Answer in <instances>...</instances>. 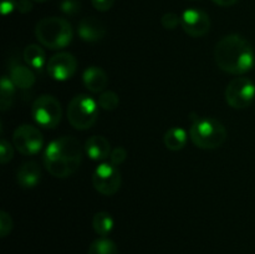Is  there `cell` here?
Masks as SVG:
<instances>
[{
  "mask_svg": "<svg viewBox=\"0 0 255 254\" xmlns=\"http://www.w3.org/2000/svg\"><path fill=\"white\" fill-rule=\"evenodd\" d=\"M214 59L217 66L224 72L242 75L253 67L255 56L248 40L238 34H231L217 42Z\"/></svg>",
  "mask_w": 255,
  "mask_h": 254,
  "instance_id": "cell-1",
  "label": "cell"
},
{
  "mask_svg": "<svg viewBox=\"0 0 255 254\" xmlns=\"http://www.w3.org/2000/svg\"><path fill=\"white\" fill-rule=\"evenodd\" d=\"M82 162L80 142L70 136L50 142L44 153V164L56 178H67L77 171Z\"/></svg>",
  "mask_w": 255,
  "mask_h": 254,
  "instance_id": "cell-2",
  "label": "cell"
},
{
  "mask_svg": "<svg viewBox=\"0 0 255 254\" xmlns=\"http://www.w3.org/2000/svg\"><path fill=\"white\" fill-rule=\"evenodd\" d=\"M35 35L40 44L50 50L66 47L72 41L71 24L62 17L52 16L40 20L35 27Z\"/></svg>",
  "mask_w": 255,
  "mask_h": 254,
  "instance_id": "cell-3",
  "label": "cell"
},
{
  "mask_svg": "<svg viewBox=\"0 0 255 254\" xmlns=\"http://www.w3.org/2000/svg\"><path fill=\"white\" fill-rule=\"evenodd\" d=\"M189 137L197 147L214 149L227 139V129L221 121L213 117H192Z\"/></svg>",
  "mask_w": 255,
  "mask_h": 254,
  "instance_id": "cell-4",
  "label": "cell"
},
{
  "mask_svg": "<svg viewBox=\"0 0 255 254\" xmlns=\"http://www.w3.org/2000/svg\"><path fill=\"white\" fill-rule=\"evenodd\" d=\"M99 117V104L89 95L80 94L72 97L67 106V119L76 129H89L96 124Z\"/></svg>",
  "mask_w": 255,
  "mask_h": 254,
  "instance_id": "cell-5",
  "label": "cell"
},
{
  "mask_svg": "<svg viewBox=\"0 0 255 254\" xmlns=\"http://www.w3.org/2000/svg\"><path fill=\"white\" fill-rule=\"evenodd\" d=\"M31 115L39 126L44 128H55L61 121V104L51 95H41L32 102Z\"/></svg>",
  "mask_w": 255,
  "mask_h": 254,
  "instance_id": "cell-6",
  "label": "cell"
},
{
  "mask_svg": "<svg viewBox=\"0 0 255 254\" xmlns=\"http://www.w3.org/2000/svg\"><path fill=\"white\" fill-rule=\"evenodd\" d=\"M255 99V84L248 77H236L226 89L227 104L236 110L251 106Z\"/></svg>",
  "mask_w": 255,
  "mask_h": 254,
  "instance_id": "cell-7",
  "label": "cell"
},
{
  "mask_svg": "<svg viewBox=\"0 0 255 254\" xmlns=\"http://www.w3.org/2000/svg\"><path fill=\"white\" fill-rule=\"evenodd\" d=\"M12 143L21 154L32 156L41 151L44 137L36 127L31 125H21L12 134Z\"/></svg>",
  "mask_w": 255,
  "mask_h": 254,
  "instance_id": "cell-8",
  "label": "cell"
},
{
  "mask_svg": "<svg viewBox=\"0 0 255 254\" xmlns=\"http://www.w3.org/2000/svg\"><path fill=\"white\" fill-rule=\"evenodd\" d=\"M92 184L99 193L112 196L121 187V173L111 162L101 163L96 167L92 174Z\"/></svg>",
  "mask_w": 255,
  "mask_h": 254,
  "instance_id": "cell-9",
  "label": "cell"
},
{
  "mask_svg": "<svg viewBox=\"0 0 255 254\" xmlns=\"http://www.w3.org/2000/svg\"><path fill=\"white\" fill-rule=\"evenodd\" d=\"M77 70V60L70 52H59L47 62V72L56 81L71 79Z\"/></svg>",
  "mask_w": 255,
  "mask_h": 254,
  "instance_id": "cell-10",
  "label": "cell"
},
{
  "mask_svg": "<svg viewBox=\"0 0 255 254\" xmlns=\"http://www.w3.org/2000/svg\"><path fill=\"white\" fill-rule=\"evenodd\" d=\"M181 25L189 36L202 37L211 29V19L203 10L187 9L181 16Z\"/></svg>",
  "mask_w": 255,
  "mask_h": 254,
  "instance_id": "cell-11",
  "label": "cell"
},
{
  "mask_svg": "<svg viewBox=\"0 0 255 254\" xmlns=\"http://www.w3.org/2000/svg\"><path fill=\"white\" fill-rule=\"evenodd\" d=\"M77 34L84 41L97 42L106 35V26L101 20L94 16L84 17L77 25Z\"/></svg>",
  "mask_w": 255,
  "mask_h": 254,
  "instance_id": "cell-12",
  "label": "cell"
},
{
  "mask_svg": "<svg viewBox=\"0 0 255 254\" xmlns=\"http://www.w3.org/2000/svg\"><path fill=\"white\" fill-rule=\"evenodd\" d=\"M82 81L85 87L94 94H101L105 91L109 84V77L106 72L97 66H90L82 74Z\"/></svg>",
  "mask_w": 255,
  "mask_h": 254,
  "instance_id": "cell-13",
  "label": "cell"
},
{
  "mask_svg": "<svg viewBox=\"0 0 255 254\" xmlns=\"http://www.w3.org/2000/svg\"><path fill=\"white\" fill-rule=\"evenodd\" d=\"M17 183L25 189H31L37 186L41 179V168L35 161L25 162L16 172Z\"/></svg>",
  "mask_w": 255,
  "mask_h": 254,
  "instance_id": "cell-14",
  "label": "cell"
},
{
  "mask_svg": "<svg viewBox=\"0 0 255 254\" xmlns=\"http://www.w3.org/2000/svg\"><path fill=\"white\" fill-rule=\"evenodd\" d=\"M9 77L14 85L19 89L26 90L34 86L36 77L29 66L21 65L20 62H11L9 67Z\"/></svg>",
  "mask_w": 255,
  "mask_h": 254,
  "instance_id": "cell-15",
  "label": "cell"
},
{
  "mask_svg": "<svg viewBox=\"0 0 255 254\" xmlns=\"http://www.w3.org/2000/svg\"><path fill=\"white\" fill-rule=\"evenodd\" d=\"M87 156L94 161H104L111 154V144L104 136H91L85 143Z\"/></svg>",
  "mask_w": 255,
  "mask_h": 254,
  "instance_id": "cell-16",
  "label": "cell"
},
{
  "mask_svg": "<svg viewBox=\"0 0 255 254\" xmlns=\"http://www.w3.org/2000/svg\"><path fill=\"white\" fill-rule=\"evenodd\" d=\"M22 57H24V61L26 62L29 67H32L35 70H41L44 67L45 60H46V54L39 45L30 44L24 49Z\"/></svg>",
  "mask_w": 255,
  "mask_h": 254,
  "instance_id": "cell-17",
  "label": "cell"
},
{
  "mask_svg": "<svg viewBox=\"0 0 255 254\" xmlns=\"http://www.w3.org/2000/svg\"><path fill=\"white\" fill-rule=\"evenodd\" d=\"M187 132L181 127H172L164 133V146L171 151H179L187 143Z\"/></svg>",
  "mask_w": 255,
  "mask_h": 254,
  "instance_id": "cell-18",
  "label": "cell"
},
{
  "mask_svg": "<svg viewBox=\"0 0 255 254\" xmlns=\"http://www.w3.org/2000/svg\"><path fill=\"white\" fill-rule=\"evenodd\" d=\"M15 89H16V86L10 80L9 76L1 77V84H0V105H1V111H6V110H9L12 106V102L15 100Z\"/></svg>",
  "mask_w": 255,
  "mask_h": 254,
  "instance_id": "cell-19",
  "label": "cell"
},
{
  "mask_svg": "<svg viewBox=\"0 0 255 254\" xmlns=\"http://www.w3.org/2000/svg\"><path fill=\"white\" fill-rule=\"evenodd\" d=\"M92 227L100 237H107L114 229V218L107 212H97L92 218Z\"/></svg>",
  "mask_w": 255,
  "mask_h": 254,
  "instance_id": "cell-20",
  "label": "cell"
},
{
  "mask_svg": "<svg viewBox=\"0 0 255 254\" xmlns=\"http://www.w3.org/2000/svg\"><path fill=\"white\" fill-rule=\"evenodd\" d=\"M87 254H119V249L115 242L106 237H101L92 242Z\"/></svg>",
  "mask_w": 255,
  "mask_h": 254,
  "instance_id": "cell-21",
  "label": "cell"
},
{
  "mask_svg": "<svg viewBox=\"0 0 255 254\" xmlns=\"http://www.w3.org/2000/svg\"><path fill=\"white\" fill-rule=\"evenodd\" d=\"M97 104L102 110L106 111H112L116 109L120 104V97L116 92L114 91H104L100 94L99 99H97Z\"/></svg>",
  "mask_w": 255,
  "mask_h": 254,
  "instance_id": "cell-22",
  "label": "cell"
},
{
  "mask_svg": "<svg viewBox=\"0 0 255 254\" xmlns=\"http://www.w3.org/2000/svg\"><path fill=\"white\" fill-rule=\"evenodd\" d=\"M12 229V219L5 211L0 212V237L5 238Z\"/></svg>",
  "mask_w": 255,
  "mask_h": 254,
  "instance_id": "cell-23",
  "label": "cell"
},
{
  "mask_svg": "<svg viewBox=\"0 0 255 254\" xmlns=\"http://www.w3.org/2000/svg\"><path fill=\"white\" fill-rule=\"evenodd\" d=\"M12 157H14V149H12L11 144L6 139L2 138L0 142V162L5 164L11 161Z\"/></svg>",
  "mask_w": 255,
  "mask_h": 254,
  "instance_id": "cell-24",
  "label": "cell"
},
{
  "mask_svg": "<svg viewBox=\"0 0 255 254\" xmlns=\"http://www.w3.org/2000/svg\"><path fill=\"white\" fill-rule=\"evenodd\" d=\"M161 24L164 29L174 30L179 24H181V17L174 12H167L162 16Z\"/></svg>",
  "mask_w": 255,
  "mask_h": 254,
  "instance_id": "cell-25",
  "label": "cell"
},
{
  "mask_svg": "<svg viewBox=\"0 0 255 254\" xmlns=\"http://www.w3.org/2000/svg\"><path fill=\"white\" fill-rule=\"evenodd\" d=\"M60 9L66 15H76L81 10V4L77 0H62Z\"/></svg>",
  "mask_w": 255,
  "mask_h": 254,
  "instance_id": "cell-26",
  "label": "cell"
},
{
  "mask_svg": "<svg viewBox=\"0 0 255 254\" xmlns=\"http://www.w3.org/2000/svg\"><path fill=\"white\" fill-rule=\"evenodd\" d=\"M127 158V151L124 148V147H116L111 151V154H110V162L115 166H120V164L124 163Z\"/></svg>",
  "mask_w": 255,
  "mask_h": 254,
  "instance_id": "cell-27",
  "label": "cell"
},
{
  "mask_svg": "<svg viewBox=\"0 0 255 254\" xmlns=\"http://www.w3.org/2000/svg\"><path fill=\"white\" fill-rule=\"evenodd\" d=\"M92 6L99 11H107L115 4V0H91Z\"/></svg>",
  "mask_w": 255,
  "mask_h": 254,
  "instance_id": "cell-28",
  "label": "cell"
},
{
  "mask_svg": "<svg viewBox=\"0 0 255 254\" xmlns=\"http://www.w3.org/2000/svg\"><path fill=\"white\" fill-rule=\"evenodd\" d=\"M16 2L17 0H1L0 6H1L2 15H7L14 11L16 9Z\"/></svg>",
  "mask_w": 255,
  "mask_h": 254,
  "instance_id": "cell-29",
  "label": "cell"
},
{
  "mask_svg": "<svg viewBox=\"0 0 255 254\" xmlns=\"http://www.w3.org/2000/svg\"><path fill=\"white\" fill-rule=\"evenodd\" d=\"M32 0H17L16 2V10H19L22 14L31 11L32 9Z\"/></svg>",
  "mask_w": 255,
  "mask_h": 254,
  "instance_id": "cell-30",
  "label": "cell"
},
{
  "mask_svg": "<svg viewBox=\"0 0 255 254\" xmlns=\"http://www.w3.org/2000/svg\"><path fill=\"white\" fill-rule=\"evenodd\" d=\"M214 4L219 5V6H232L236 2H238L239 0H212Z\"/></svg>",
  "mask_w": 255,
  "mask_h": 254,
  "instance_id": "cell-31",
  "label": "cell"
},
{
  "mask_svg": "<svg viewBox=\"0 0 255 254\" xmlns=\"http://www.w3.org/2000/svg\"><path fill=\"white\" fill-rule=\"evenodd\" d=\"M32 1H35V2H45V1H47V0H32Z\"/></svg>",
  "mask_w": 255,
  "mask_h": 254,
  "instance_id": "cell-32",
  "label": "cell"
}]
</instances>
